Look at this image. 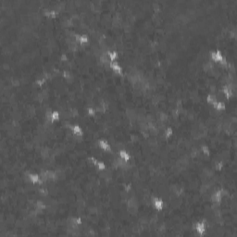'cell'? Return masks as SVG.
Here are the masks:
<instances>
[{"mask_svg": "<svg viewBox=\"0 0 237 237\" xmlns=\"http://www.w3.org/2000/svg\"><path fill=\"white\" fill-rule=\"evenodd\" d=\"M151 204H152V207L157 211H162L164 208V202L159 197H153L151 199Z\"/></svg>", "mask_w": 237, "mask_h": 237, "instance_id": "cell-3", "label": "cell"}, {"mask_svg": "<svg viewBox=\"0 0 237 237\" xmlns=\"http://www.w3.org/2000/svg\"><path fill=\"white\" fill-rule=\"evenodd\" d=\"M206 100H207V102H208V104L213 105L216 101H218V98H217V96H216L215 95H213V94H208V95L207 96V97H206Z\"/></svg>", "mask_w": 237, "mask_h": 237, "instance_id": "cell-11", "label": "cell"}, {"mask_svg": "<svg viewBox=\"0 0 237 237\" xmlns=\"http://www.w3.org/2000/svg\"><path fill=\"white\" fill-rule=\"evenodd\" d=\"M28 180L30 181V183L32 185H38L40 183V176L37 173H29L28 174Z\"/></svg>", "mask_w": 237, "mask_h": 237, "instance_id": "cell-7", "label": "cell"}, {"mask_svg": "<svg viewBox=\"0 0 237 237\" xmlns=\"http://www.w3.org/2000/svg\"><path fill=\"white\" fill-rule=\"evenodd\" d=\"M46 83V80L44 78V77H41V78H38V79H36L35 81H34V83L37 85V86H39V87H41V86H43V85H45V83Z\"/></svg>", "mask_w": 237, "mask_h": 237, "instance_id": "cell-15", "label": "cell"}, {"mask_svg": "<svg viewBox=\"0 0 237 237\" xmlns=\"http://www.w3.org/2000/svg\"><path fill=\"white\" fill-rule=\"evenodd\" d=\"M97 145H98V147L100 149H102L103 151H105L107 153H109L111 151L110 144H109V143L107 141H106V140H99L97 142Z\"/></svg>", "mask_w": 237, "mask_h": 237, "instance_id": "cell-5", "label": "cell"}, {"mask_svg": "<svg viewBox=\"0 0 237 237\" xmlns=\"http://www.w3.org/2000/svg\"><path fill=\"white\" fill-rule=\"evenodd\" d=\"M74 38L75 41L80 44V45H85L89 42V38H88V35L87 34H79L76 33L74 34Z\"/></svg>", "mask_w": 237, "mask_h": 237, "instance_id": "cell-6", "label": "cell"}, {"mask_svg": "<svg viewBox=\"0 0 237 237\" xmlns=\"http://www.w3.org/2000/svg\"><path fill=\"white\" fill-rule=\"evenodd\" d=\"M119 156H120V157L121 158V159H123V160H125V161H130L131 160V155L127 152L126 150H120V152H119Z\"/></svg>", "mask_w": 237, "mask_h": 237, "instance_id": "cell-9", "label": "cell"}, {"mask_svg": "<svg viewBox=\"0 0 237 237\" xmlns=\"http://www.w3.org/2000/svg\"><path fill=\"white\" fill-rule=\"evenodd\" d=\"M69 130L72 133V134H74L76 136H83V130L81 128V126L78 124H71L69 126Z\"/></svg>", "mask_w": 237, "mask_h": 237, "instance_id": "cell-4", "label": "cell"}, {"mask_svg": "<svg viewBox=\"0 0 237 237\" xmlns=\"http://www.w3.org/2000/svg\"><path fill=\"white\" fill-rule=\"evenodd\" d=\"M110 68H111V69L115 72V73L121 74L122 72H123L121 66H120L117 61H111V62H110Z\"/></svg>", "mask_w": 237, "mask_h": 237, "instance_id": "cell-8", "label": "cell"}, {"mask_svg": "<svg viewBox=\"0 0 237 237\" xmlns=\"http://www.w3.org/2000/svg\"><path fill=\"white\" fill-rule=\"evenodd\" d=\"M223 195H224V191H223L222 189L216 190L215 192H213V193L210 195V200H211V202H213V203H215V204H222V203Z\"/></svg>", "mask_w": 237, "mask_h": 237, "instance_id": "cell-1", "label": "cell"}, {"mask_svg": "<svg viewBox=\"0 0 237 237\" xmlns=\"http://www.w3.org/2000/svg\"><path fill=\"white\" fill-rule=\"evenodd\" d=\"M86 113H87V115L90 116V117H94V116H96V111L95 107H88L86 108Z\"/></svg>", "mask_w": 237, "mask_h": 237, "instance_id": "cell-13", "label": "cell"}, {"mask_svg": "<svg viewBox=\"0 0 237 237\" xmlns=\"http://www.w3.org/2000/svg\"><path fill=\"white\" fill-rule=\"evenodd\" d=\"M195 231L199 236H205L206 231H207V226L204 222H196L195 223Z\"/></svg>", "mask_w": 237, "mask_h": 237, "instance_id": "cell-2", "label": "cell"}, {"mask_svg": "<svg viewBox=\"0 0 237 237\" xmlns=\"http://www.w3.org/2000/svg\"><path fill=\"white\" fill-rule=\"evenodd\" d=\"M173 133H174V131L171 127H168V128H166L165 132H164V135H165L166 138H171L173 135Z\"/></svg>", "mask_w": 237, "mask_h": 237, "instance_id": "cell-14", "label": "cell"}, {"mask_svg": "<svg viewBox=\"0 0 237 237\" xmlns=\"http://www.w3.org/2000/svg\"><path fill=\"white\" fill-rule=\"evenodd\" d=\"M107 58L111 61H116L119 58V55L117 51H108L107 52Z\"/></svg>", "mask_w": 237, "mask_h": 237, "instance_id": "cell-10", "label": "cell"}, {"mask_svg": "<svg viewBox=\"0 0 237 237\" xmlns=\"http://www.w3.org/2000/svg\"><path fill=\"white\" fill-rule=\"evenodd\" d=\"M200 151H201V153L203 154V155H205V156H210V149H209V147H208L207 144H203V145H201L200 147Z\"/></svg>", "mask_w": 237, "mask_h": 237, "instance_id": "cell-12", "label": "cell"}]
</instances>
